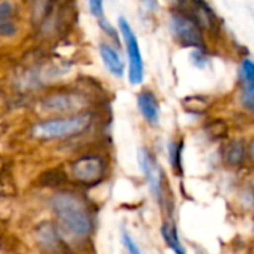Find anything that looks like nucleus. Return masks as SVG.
<instances>
[{"label": "nucleus", "instance_id": "obj_4", "mask_svg": "<svg viewBox=\"0 0 254 254\" xmlns=\"http://www.w3.org/2000/svg\"><path fill=\"white\" fill-rule=\"evenodd\" d=\"M171 30L176 39L186 48H202L204 37L195 19L185 13H174L171 18Z\"/></svg>", "mask_w": 254, "mask_h": 254}, {"label": "nucleus", "instance_id": "obj_9", "mask_svg": "<svg viewBox=\"0 0 254 254\" xmlns=\"http://www.w3.org/2000/svg\"><path fill=\"white\" fill-rule=\"evenodd\" d=\"M100 55L101 60L106 65V68L116 77H122L124 71H125V63L121 57V54L107 43H101L100 45Z\"/></svg>", "mask_w": 254, "mask_h": 254}, {"label": "nucleus", "instance_id": "obj_12", "mask_svg": "<svg viewBox=\"0 0 254 254\" xmlns=\"http://www.w3.org/2000/svg\"><path fill=\"white\" fill-rule=\"evenodd\" d=\"M246 144L243 140H234L225 150V159L231 167H240L246 161Z\"/></svg>", "mask_w": 254, "mask_h": 254}, {"label": "nucleus", "instance_id": "obj_16", "mask_svg": "<svg viewBox=\"0 0 254 254\" xmlns=\"http://www.w3.org/2000/svg\"><path fill=\"white\" fill-rule=\"evenodd\" d=\"M13 13H15V7L10 1L7 0L0 1V25L10 22V18L13 16Z\"/></svg>", "mask_w": 254, "mask_h": 254}, {"label": "nucleus", "instance_id": "obj_17", "mask_svg": "<svg viewBox=\"0 0 254 254\" xmlns=\"http://www.w3.org/2000/svg\"><path fill=\"white\" fill-rule=\"evenodd\" d=\"M89 3V9L91 13L94 16H97L98 19L104 18V6H103V0H88Z\"/></svg>", "mask_w": 254, "mask_h": 254}, {"label": "nucleus", "instance_id": "obj_3", "mask_svg": "<svg viewBox=\"0 0 254 254\" xmlns=\"http://www.w3.org/2000/svg\"><path fill=\"white\" fill-rule=\"evenodd\" d=\"M119 31L124 39L127 52H128V63H129V70H128V77L132 85H140L144 79V63L141 57V51L138 46V39L129 25V22L124 18L119 16Z\"/></svg>", "mask_w": 254, "mask_h": 254}, {"label": "nucleus", "instance_id": "obj_11", "mask_svg": "<svg viewBox=\"0 0 254 254\" xmlns=\"http://www.w3.org/2000/svg\"><path fill=\"white\" fill-rule=\"evenodd\" d=\"M36 238L39 241L40 246H43L45 249L54 250L58 247V232L55 229V226L49 222L42 223L37 229H36Z\"/></svg>", "mask_w": 254, "mask_h": 254}, {"label": "nucleus", "instance_id": "obj_13", "mask_svg": "<svg viewBox=\"0 0 254 254\" xmlns=\"http://www.w3.org/2000/svg\"><path fill=\"white\" fill-rule=\"evenodd\" d=\"M161 234H162V238L164 241L167 243V246L174 252L176 254H186L185 247L182 246L180 243V238H179V234H177V229L174 226V223L171 222H165L161 228Z\"/></svg>", "mask_w": 254, "mask_h": 254}, {"label": "nucleus", "instance_id": "obj_7", "mask_svg": "<svg viewBox=\"0 0 254 254\" xmlns=\"http://www.w3.org/2000/svg\"><path fill=\"white\" fill-rule=\"evenodd\" d=\"M85 106L86 98L77 92H55L42 101V107L48 112H74Z\"/></svg>", "mask_w": 254, "mask_h": 254}, {"label": "nucleus", "instance_id": "obj_5", "mask_svg": "<svg viewBox=\"0 0 254 254\" xmlns=\"http://www.w3.org/2000/svg\"><path fill=\"white\" fill-rule=\"evenodd\" d=\"M71 174L74 180L83 185H97L106 174L104 161L100 156L89 155L77 159L71 167Z\"/></svg>", "mask_w": 254, "mask_h": 254}, {"label": "nucleus", "instance_id": "obj_14", "mask_svg": "<svg viewBox=\"0 0 254 254\" xmlns=\"http://www.w3.org/2000/svg\"><path fill=\"white\" fill-rule=\"evenodd\" d=\"M185 143L183 141H170L168 144V156L171 167L182 174V150Z\"/></svg>", "mask_w": 254, "mask_h": 254}, {"label": "nucleus", "instance_id": "obj_2", "mask_svg": "<svg viewBox=\"0 0 254 254\" xmlns=\"http://www.w3.org/2000/svg\"><path fill=\"white\" fill-rule=\"evenodd\" d=\"M91 124L92 116L89 113H76L65 118H55L37 122L31 128V134L39 140H61L85 132L91 127Z\"/></svg>", "mask_w": 254, "mask_h": 254}, {"label": "nucleus", "instance_id": "obj_8", "mask_svg": "<svg viewBox=\"0 0 254 254\" xmlns=\"http://www.w3.org/2000/svg\"><path fill=\"white\" fill-rule=\"evenodd\" d=\"M137 106L138 110L141 113V116L150 124V125H156L159 121V101L155 97L153 92L150 91H141L137 95Z\"/></svg>", "mask_w": 254, "mask_h": 254}, {"label": "nucleus", "instance_id": "obj_15", "mask_svg": "<svg viewBox=\"0 0 254 254\" xmlns=\"http://www.w3.org/2000/svg\"><path fill=\"white\" fill-rule=\"evenodd\" d=\"M121 240H122V246L127 249L128 254H144V252L140 249V246L137 244V241L129 235V232H127L125 229L122 231V235H121Z\"/></svg>", "mask_w": 254, "mask_h": 254}, {"label": "nucleus", "instance_id": "obj_1", "mask_svg": "<svg viewBox=\"0 0 254 254\" xmlns=\"http://www.w3.org/2000/svg\"><path fill=\"white\" fill-rule=\"evenodd\" d=\"M51 208L63 228L74 238H85L92 229L86 204L74 193L60 192L51 199Z\"/></svg>", "mask_w": 254, "mask_h": 254}, {"label": "nucleus", "instance_id": "obj_6", "mask_svg": "<svg viewBox=\"0 0 254 254\" xmlns=\"http://www.w3.org/2000/svg\"><path fill=\"white\" fill-rule=\"evenodd\" d=\"M138 165L143 171V176L147 182V186L150 189V192L153 193V196L162 202V196H164V179H162V170L158 165L156 159L153 158V155L146 150V149H140L138 150Z\"/></svg>", "mask_w": 254, "mask_h": 254}, {"label": "nucleus", "instance_id": "obj_10", "mask_svg": "<svg viewBox=\"0 0 254 254\" xmlns=\"http://www.w3.org/2000/svg\"><path fill=\"white\" fill-rule=\"evenodd\" d=\"M241 80L244 83L243 103L252 110L254 106V64L250 58H246L241 64Z\"/></svg>", "mask_w": 254, "mask_h": 254}]
</instances>
